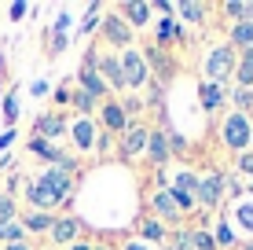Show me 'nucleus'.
Segmentation results:
<instances>
[{
  "mask_svg": "<svg viewBox=\"0 0 253 250\" xmlns=\"http://www.w3.org/2000/svg\"><path fill=\"white\" fill-rule=\"evenodd\" d=\"M121 74H125V89H143L151 81V66H147L143 51H136V48L121 51Z\"/></svg>",
  "mask_w": 253,
  "mask_h": 250,
  "instance_id": "nucleus-4",
  "label": "nucleus"
},
{
  "mask_svg": "<svg viewBox=\"0 0 253 250\" xmlns=\"http://www.w3.org/2000/svg\"><path fill=\"white\" fill-rule=\"evenodd\" d=\"M147 154H151L154 166H165V162H169V136H165L162 129H154V133H151V140H147Z\"/></svg>",
  "mask_w": 253,
  "mask_h": 250,
  "instance_id": "nucleus-16",
  "label": "nucleus"
},
{
  "mask_svg": "<svg viewBox=\"0 0 253 250\" xmlns=\"http://www.w3.org/2000/svg\"><path fill=\"white\" fill-rule=\"evenodd\" d=\"M191 247L195 250H216V239L209 236V232H202V228H191Z\"/></svg>",
  "mask_w": 253,
  "mask_h": 250,
  "instance_id": "nucleus-25",
  "label": "nucleus"
},
{
  "mask_svg": "<svg viewBox=\"0 0 253 250\" xmlns=\"http://www.w3.org/2000/svg\"><path fill=\"white\" fill-rule=\"evenodd\" d=\"M220 11H224V15H231L235 22L246 19V4H242V0H228V4H220Z\"/></svg>",
  "mask_w": 253,
  "mask_h": 250,
  "instance_id": "nucleus-29",
  "label": "nucleus"
},
{
  "mask_svg": "<svg viewBox=\"0 0 253 250\" xmlns=\"http://www.w3.org/2000/svg\"><path fill=\"white\" fill-rule=\"evenodd\" d=\"M242 250H253V243H246V247H242Z\"/></svg>",
  "mask_w": 253,
  "mask_h": 250,
  "instance_id": "nucleus-45",
  "label": "nucleus"
},
{
  "mask_svg": "<svg viewBox=\"0 0 253 250\" xmlns=\"http://www.w3.org/2000/svg\"><path fill=\"white\" fill-rule=\"evenodd\" d=\"M220 199H224V173H209V177L198 180V188H195V206L213 210Z\"/></svg>",
  "mask_w": 253,
  "mask_h": 250,
  "instance_id": "nucleus-5",
  "label": "nucleus"
},
{
  "mask_svg": "<svg viewBox=\"0 0 253 250\" xmlns=\"http://www.w3.org/2000/svg\"><path fill=\"white\" fill-rule=\"evenodd\" d=\"M239 221H246V228H253V206H242V210H239Z\"/></svg>",
  "mask_w": 253,
  "mask_h": 250,
  "instance_id": "nucleus-37",
  "label": "nucleus"
},
{
  "mask_svg": "<svg viewBox=\"0 0 253 250\" xmlns=\"http://www.w3.org/2000/svg\"><path fill=\"white\" fill-rule=\"evenodd\" d=\"M103 125L114 129V133H125V129H128V114H125V107H121L118 100L103 103Z\"/></svg>",
  "mask_w": 253,
  "mask_h": 250,
  "instance_id": "nucleus-14",
  "label": "nucleus"
},
{
  "mask_svg": "<svg viewBox=\"0 0 253 250\" xmlns=\"http://www.w3.org/2000/svg\"><path fill=\"white\" fill-rule=\"evenodd\" d=\"M198 100H202L206 114H216V110L224 107V100H228V92H224L220 85H213V81H202V85H198Z\"/></svg>",
  "mask_w": 253,
  "mask_h": 250,
  "instance_id": "nucleus-10",
  "label": "nucleus"
},
{
  "mask_svg": "<svg viewBox=\"0 0 253 250\" xmlns=\"http://www.w3.org/2000/svg\"><path fill=\"white\" fill-rule=\"evenodd\" d=\"M7 250H30L26 243H7Z\"/></svg>",
  "mask_w": 253,
  "mask_h": 250,
  "instance_id": "nucleus-43",
  "label": "nucleus"
},
{
  "mask_svg": "<svg viewBox=\"0 0 253 250\" xmlns=\"http://www.w3.org/2000/svg\"><path fill=\"white\" fill-rule=\"evenodd\" d=\"M33 129H37V140H59V136L66 133V122L59 114H41Z\"/></svg>",
  "mask_w": 253,
  "mask_h": 250,
  "instance_id": "nucleus-13",
  "label": "nucleus"
},
{
  "mask_svg": "<svg viewBox=\"0 0 253 250\" xmlns=\"http://www.w3.org/2000/svg\"><path fill=\"white\" fill-rule=\"evenodd\" d=\"M51 225H55V217H51V213H44V210L26 213V221H22L26 232H51Z\"/></svg>",
  "mask_w": 253,
  "mask_h": 250,
  "instance_id": "nucleus-21",
  "label": "nucleus"
},
{
  "mask_svg": "<svg viewBox=\"0 0 253 250\" xmlns=\"http://www.w3.org/2000/svg\"><path fill=\"white\" fill-rule=\"evenodd\" d=\"M121 11H125V15H128V22L139 26V30L151 22V4H143V0H128V4H121Z\"/></svg>",
  "mask_w": 253,
  "mask_h": 250,
  "instance_id": "nucleus-18",
  "label": "nucleus"
},
{
  "mask_svg": "<svg viewBox=\"0 0 253 250\" xmlns=\"http://www.w3.org/2000/svg\"><path fill=\"white\" fill-rule=\"evenodd\" d=\"M15 118H19V96H15V92H7V100H4V122L11 125Z\"/></svg>",
  "mask_w": 253,
  "mask_h": 250,
  "instance_id": "nucleus-31",
  "label": "nucleus"
},
{
  "mask_svg": "<svg viewBox=\"0 0 253 250\" xmlns=\"http://www.w3.org/2000/svg\"><path fill=\"white\" fill-rule=\"evenodd\" d=\"M70 173L66 169H48L41 180H33L30 188H26V199L33 202V210H44L51 213V206H59V202H66V195H70Z\"/></svg>",
  "mask_w": 253,
  "mask_h": 250,
  "instance_id": "nucleus-1",
  "label": "nucleus"
},
{
  "mask_svg": "<svg viewBox=\"0 0 253 250\" xmlns=\"http://www.w3.org/2000/svg\"><path fill=\"white\" fill-rule=\"evenodd\" d=\"M11 140H15V133H11V129H7V133L0 136V148H7V144H11Z\"/></svg>",
  "mask_w": 253,
  "mask_h": 250,
  "instance_id": "nucleus-41",
  "label": "nucleus"
},
{
  "mask_svg": "<svg viewBox=\"0 0 253 250\" xmlns=\"http://www.w3.org/2000/svg\"><path fill=\"white\" fill-rule=\"evenodd\" d=\"M139 236H143V239H151V243L165 239V225H162V217H147L143 225H139Z\"/></svg>",
  "mask_w": 253,
  "mask_h": 250,
  "instance_id": "nucleus-22",
  "label": "nucleus"
},
{
  "mask_svg": "<svg viewBox=\"0 0 253 250\" xmlns=\"http://www.w3.org/2000/svg\"><path fill=\"white\" fill-rule=\"evenodd\" d=\"M169 250H195L191 247V232H172V247Z\"/></svg>",
  "mask_w": 253,
  "mask_h": 250,
  "instance_id": "nucleus-33",
  "label": "nucleus"
},
{
  "mask_svg": "<svg viewBox=\"0 0 253 250\" xmlns=\"http://www.w3.org/2000/svg\"><path fill=\"white\" fill-rule=\"evenodd\" d=\"M231 243H235V232L228 228V221H224L220 232H216V247H231Z\"/></svg>",
  "mask_w": 253,
  "mask_h": 250,
  "instance_id": "nucleus-34",
  "label": "nucleus"
},
{
  "mask_svg": "<svg viewBox=\"0 0 253 250\" xmlns=\"http://www.w3.org/2000/svg\"><path fill=\"white\" fill-rule=\"evenodd\" d=\"M77 232H81V221H77V217H59L55 225H51V243L70 247L77 239Z\"/></svg>",
  "mask_w": 253,
  "mask_h": 250,
  "instance_id": "nucleus-12",
  "label": "nucleus"
},
{
  "mask_svg": "<svg viewBox=\"0 0 253 250\" xmlns=\"http://www.w3.org/2000/svg\"><path fill=\"white\" fill-rule=\"evenodd\" d=\"M95 70H99V77L110 85V89H125V74H121V59L114 55H99L95 59Z\"/></svg>",
  "mask_w": 253,
  "mask_h": 250,
  "instance_id": "nucleus-9",
  "label": "nucleus"
},
{
  "mask_svg": "<svg viewBox=\"0 0 253 250\" xmlns=\"http://www.w3.org/2000/svg\"><path fill=\"white\" fill-rule=\"evenodd\" d=\"M70 136H74V144L81 151H92L95 148V125L88 122V118H77V122L70 125Z\"/></svg>",
  "mask_w": 253,
  "mask_h": 250,
  "instance_id": "nucleus-15",
  "label": "nucleus"
},
{
  "mask_svg": "<svg viewBox=\"0 0 253 250\" xmlns=\"http://www.w3.org/2000/svg\"><path fill=\"white\" fill-rule=\"evenodd\" d=\"M143 59H147V66H154V70H158V81H169V77L176 74V63H172V59L165 55L158 45L147 48V51H143Z\"/></svg>",
  "mask_w": 253,
  "mask_h": 250,
  "instance_id": "nucleus-11",
  "label": "nucleus"
},
{
  "mask_svg": "<svg viewBox=\"0 0 253 250\" xmlns=\"http://www.w3.org/2000/svg\"><path fill=\"white\" fill-rule=\"evenodd\" d=\"M169 195H172V202L180 206V213L195 210V195H187V192H176V188H169Z\"/></svg>",
  "mask_w": 253,
  "mask_h": 250,
  "instance_id": "nucleus-30",
  "label": "nucleus"
},
{
  "mask_svg": "<svg viewBox=\"0 0 253 250\" xmlns=\"http://www.w3.org/2000/svg\"><path fill=\"white\" fill-rule=\"evenodd\" d=\"M235 66H239V55H235V48L224 41V45H216L213 51L206 55V77L213 85H220L224 89V81L228 77H235Z\"/></svg>",
  "mask_w": 253,
  "mask_h": 250,
  "instance_id": "nucleus-3",
  "label": "nucleus"
},
{
  "mask_svg": "<svg viewBox=\"0 0 253 250\" xmlns=\"http://www.w3.org/2000/svg\"><path fill=\"white\" fill-rule=\"evenodd\" d=\"M103 37H107L110 45H118V48H132V30H128L125 19H118V15L103 19Z\"/></svg>",
  "mask_w": 253,
  "mask_h": 250,
  "instance_id": "nucleus-8",
  "label": "nucleus"
},
{
  "mask_svg": "<svg viewBox=\"0 0 253 250\" xmlns=\"http://www.w3.org/2000/svg\"><path fill=\"white\" fill-rule=\"evenodd\" d=\"M231 100H235V107H239V114L250 118V110H253V89H239V85H235V89H231Z\"/></svg>",
  "mask_w": 253,
  "mask_h": 250,
  "instance_id": "nucleus-23",
  "label": "nucleus"
},
{
  "mask_svg": "<svg viewBox=\"0 0 253 250\" xmlns=\"http://www.w3.org/2000/svg\"><path fill=\"white\" fill-rule=\"evenodd\" d=\"M125 250H147V243H143V239H132V243H128Z\"/></svg>",
  "mask_w": 253,
  "mask_h": 250,
  "instance_id": "nucleus-40",
  "label": "nucleus"
},
{
  "mask_svg": "<svg viewBox=\"0 0 253 250\" xmlns=\"http://www.w3.org/2000/svg\"><path fill=\"white\" fill-rule=\"evenodd\" d=\"M147 140H151V129L128 125L125 136H121V154H125V158H139V154L147 151Z\"/></svg>",
  "mask_w": 253,
  "mask_h": 250,
  "instance_id": "nucleus-7",
  "label": "nucleus"
},
{
  "mask_svg": "<svg viewBox=\"0 0 253 250\" xmlns=\"http://www.w3.org/2000/svg\"><path fill=\"white\" fill-rule=\"evenodd\" d=\"M172 188H176V192H187V195H195V188H198V173H180Z\"/></svg>",
  "mask_w": 253,
  "mask_h": 250,
  "instance_id": "nucleus-28",
  "label": "nucleus"
},
{
  "mask_svg": "<svg viewBox=\"0 0 253 250\" xmlns=\"http://www.w3.org/2000/svg\"><path fill=\"white\" fill-rule=\"evenodd\" d=\"M26 11H30V7H26V4H11V19H22Z\"/></svg>",
  "mask_w": 253,
  "mask_h": 250,
  "instance_id": "nucleus-39",
  "label": "nucleus"
},
{
  "mask_svg": "<svg viewBox=\"0 0 253 250\" xmlns=\"http://www.w3.org/2000/svg\"><path fill=\"white\" fill-rule=\"evenodd\" d=\"M0 221H15V199L11 195H0Z\"/></svg>",
  "mask_w": 253,
  "mask_h": 250,
  "instance_id": "nucleus-32",
  "label": "nucleus"
},
{
  "mask_svg": "<svg viewBox=\"0 0 253 250\" xmlns=\"http://www.w3.org/2000/svg\"><path fill=\"white\" fill-rule=\"evenodd\" d=\"M92 250H110V247H92Z\"/></svg>",
  "mask_w": 253,
  "mask_h": 250,
  "instance_id": "nucleus-44",
  "label": "nucleus"
},
{
  "mask_svg": "<svg viewBox=\"0 0 253 250\" xmlns=\"http://www.w3.org/2000/svg\"><path fill=\"white\" fill-rule=\"evenodd\" d=\"M180 30H176V19H162L158 22V48L165 45V41H176Z\"/></svg>",
  "mask_w": 253,
  "mask_h": 250,
  "instance_id": "nucleus-26",
  "label": "nucleus"
},
{
  "mask_svg": "<svg viewBox=\"0 0 253 250\" xmlns=\"http://www.w3.org/2000/svg\"><path fill=\"white\" fill-rule=\"evenodd\" d=\"M220 144L228 151H246L250 144H253V122L246 114H239V110H231L228 118H224V125H220Z\"/></svg>",
  "mask_w": 253,
  "mask_h": 250,
  "instance_id": "nucleus-2",
  "label": "nucleus"
},
{
  "mask_svg": "<svg viewBox=\"0 0 253 250\" xmlns=\"http://www.w3.org/2000/svg\"><path fill=\"white\" fill-rule=\"evenodd\" d=\"M228 45L242 48V51H253V22H235L231 33H228Z\"/></svg>",
  "mask_w": 253,
  "mask_h": 250,
  "instance_id": "nucleus-17",
  "label": "nucleus"
},
{
  "mask_svg": "<svg viewBox=\"0 0 253 250\" xmlns=\"http://www.w3.org/2000/svg\"><path fill=\"white\" fill-rule=\"evenodd\" d=\"M154 210H158L162 217H169V221H180V217H184V213H180V206L172 202L169 188H165V192H154Z\"/></svg>",
  "mask_w": 253,
  "mask_h": 250,
  "instance_id": "nucleus-19",
  "label": "nucleus"
},
{
  "mask_svg": "<svg viewBox=\"0 0 253 250\" xmlns=\"http://www.w3.org/2000/svg\"><path fill=\"white\" fill-rule=\"evenodd\" d=\"M95 59H99V51H88L84 55V70H81V89L88 92L92 100H99L103 92H107V81L99 77V70H95Z\"/></svg>",
  "mask_w": 253,
  "mask_h": 250,
  "instance_id": "nucleus-6",
  "label": "nucleus"
},
{
  "mask_svg": "<svg viewBox=\"0 0 253 250\" xmlns=\"http://www.w3.org/2000/svg\"><path fill=\"white\" fill-rule=\"evenodd\" d=\"M74 107L81 110V118H88V110L95 107V100H92V96H88L84 89H77V92H74Z\"/></svg>",
  "mask_w": 253,
  "mask_h": 250,
  "instance_id": "nucleus-27",
  "label": "nucleus"
},
{
  "mask_svg": "<svg viewBox=\"0 0 253 250\" xmlns=\"http://www.w3.org/2000/svg\"><path fill=\"white\" fill-rule=\"evenodd\" d=\"M239 173L253 177V151H242V154H239Z\"/></svg>",
  "mask_w": 253,
  "mask_h": 250,
  "instance_id": "nucleus-35",
  "label": "nucleus"
},
{
  "mask_svg": "<svg viewBox=\"0 0 253 250\" xmlns=\"http://www.w3.org/2000/svg\"><path fill=\"white\" fill-rule=\"evenodd\" d=\"M66 48V37L63 33H55V37H51V51H63Z\"/></svg>",
  "mask_w": 253,
  "mask_h": 250,
  "instance_id": "nucleus-38",
  "label": "nucleus"
},
{
  "mask_svg": "<svg viewBox=\"0 0 253 250\" xmlns=\"http://www.w3.org/2000/svg\"><path fill=\"white\" fill-rule=\"evenodd\" d=\"M66 250H92V247H88V243H70Z\"/></svg>",
  "mask_w": 253,
  "mask_h": 250,
  "instance_id": "nucleus-42",
  "label": "nucleus"
},
{
  "mask_svg": "<svg viewBox=\"0 0 253 250\" xmlns=\"http://www.w3.org/2000/svg\"><path fill=\"white\" fill-rule=\"evenodd\" d=\"M172 11H180L184 22H195V26H202L206 19V4H195V0H180V4H172Z\"/></svg>",
  "mask_w": 253,
  "mask_h": 250,
  "instance_id": "nucleus-20",
  "label": "nucleus"
},
{
  "mask_svg": "<svg viewBox=\"0 0 253 250\" xmlns=\"http://www.w3.org/2000/svg\"><path fill=\"white\" fill-rule=\"evenodd\" d=\"M22 236H26V228L19 221H0V239L4 243H22Z\"/></svg>",
  "mask_w": 253,
  "mask_h": 250,
  "instance_id": "nucleus-24",
  "label": "nucleus"
},
{
  "mask_svg": "<svg viewBox=\"0 0 253 250\" xmlns=\"http://www.w3.org/2000/svg\"><path fill=\"white\" fill-rule=\"evenodd\" d=\"M165 136H169V151H187V144H184L180 133H165Z\"/></svg>",
  "mask_w": 253,
  "mask_h": 250,
  "instance_id": "nucleus-36",
  "label": "nucleus"
}]
</instances>
